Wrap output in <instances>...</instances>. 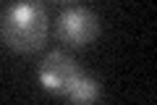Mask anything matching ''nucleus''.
<instances>
[{
	"label": "nucleus",
	"mask_w": 157,
	"mask_h": 105,
	"mask_svg": "<svg viewBox=\"0 0 157 105\" xmlns=\"http://www.w3.org/2000/svg\"><path fill=\"white\" fill-rule=\"evenodd\" d=\"M0 34L13 53H37L47 39V11L37 0H16L0 18Z\"/></svg>",
	"instance_id": "f257e3e1"
},
{
	"label": "nucleus",
	"mask_w": 157,
	"mask_h": 105,
	"mask_svg": "<svg viewBox=\"0 0 157 105\" xmlns=\"http://www.w3.org/2000/svg\"><path fill=\"white\" fill-rule=\"evenodd\" d=\"M55 34L63 45L84 50L100 37V18L84 6H71L55 18Z\"/></svg>",
	"instance_id": "f03ea898"
},
{
	"label": "nucleus",
	"mask_w": 157,
	"mask_h": 105,
	"mask_svg": "<svg viewBox=\"0 0 157 105\" xmlns=\"http://www.w3.org/2000/svg\"><path fill=\"white\" fill-rule=\"evenodd\" d=\"M78 71H81L78 63L73 61L68 53H63V50H50V53L42 58L39 68H37V79H39V87L45 89V92L63 97L66 89H68V84L73 82V76H76Z\"/></svg>",
	"instance_id": "7ed1b4c3"
},
{
	"label": "nucleus",
	"mask_w": 157,
	"mask_h": 105,
	"mask_svg": "<svg viewBox=\"0 0 157 105\" xmlns=\"http://www.w3.org/2000/svg\"><path fill=\"white\" fill-rule=\"evenodd\" d=\"M100 95H102L100 82H97L94 76H89L86 71H78L76 76H73V82L68 84V89H66L63 97L71 100V103H84L86 105V103H97Z\"/></svg>",
	"instance_id": "20e7f679"
},
{
	"label": "nucleus",
	"mask_w": 157,
	"mask_h": 105,
	"mask_svg": "<svg viewBox=\"0 0 157 105\" xmlns=\"http://www.w3.org/2000/svg\"><path fill=\"white\" fill-rule=\"evenodd\" d=\"M60 3H63V0H60Z\"/></svg>",
	"instance_id": "39448f33"
}]
</instances>
